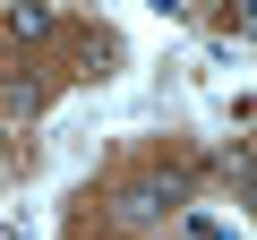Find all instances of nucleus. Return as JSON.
Returning a JSON list of instances; mask_svg holds the SVG:
<instances>
[{"instance_id": "obj_1", "label": "nucleus", "mask_w": 257, "mask_h": 240, "mask_svg": "<svg viewBox=\"0 0 257 240\" xmlns=\"http://www.w3.org/2000/svg\"><path fill=\"white\" fill-rule=\"evenodd\" d=\"M180 206V189L163 180V189H128V214H138V223H155V214H172Z\"/></svg>"}, {"instance_id": "obj_2", "label": "nucleus", "mask_w": 257, "mask_h": 240, "mask_svg": "<svg viewBox=\"0 0 257 240\" xmlns=\"http://www.w3.org/2000/svg\"><path fill=\"white\" fill-rule=\"evenodd\" d=\"M9 26H18V35H52V0H18Z\"/></svg>"}, {"instance_id": "obj_3", "label": "nucleus", "mask_w": 257, "mask_h": 240, "mask_svg": "<svg viewBox=\"0 0 257 240\" xmlns=\"http://www.w3.org/2000/svg\"><path fill=\"white\" fill-rule=\"evenodd\" d=\"M0 146H9V129H0Z\"/></svg>"}]
</instances>
